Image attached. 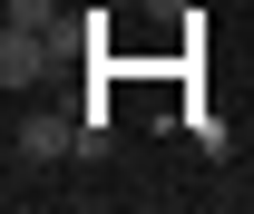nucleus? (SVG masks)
I'll use <instances>...</instances> for the list:
<instances>
[{
  "instance_id": "f257e3e1",
  "label": "nucleus",
  "mask_w": 254,
  "mask_h": 214,
  "mask_svg": "<svg viewBox=\"0 0 254 214\" xmlns=\"http://www.w3.org/2000/svg\"><path fill=\"white\" fill-rule=\"evenodd\" d=\"M88 117H59V107H20L10 117V166H59V156H88Z\"/></svg>"
},
{
  "instance_id": "f03ea898",
  "label": "nucleus",
  "mask_w": 254,
  "mask_h": 214,
  "mask_svg": "<svg viewBox=\"0 0 254 214\" xmlns=\"http://www.w3.org/2000/svg\"><path fill=\"white\" fill-rule=\"evenodd\" d=\"M0 20H20V30H49V20H59V0H10Z\"/></svg>"
}]
</instances>
